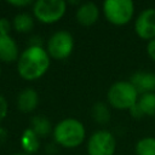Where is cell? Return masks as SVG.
I'll list each match as a JSON object with an SVG mask.
<instances>
[{
  "instance_id": "1",
  "label": "cell",
  "mask_w": 155,
  "mask_h": 155,
  "mask_svg": "<svg viewBox=\"0 0 155 155\" xmlns=\"http://www.w3.org/2000/svg\"><path fill=\"white\" fill-rule=\"evenodd\" d=\"M50 67V56L42 46H29L18 57L17 70L28 81L40 79Z\"/></svg>"
},
{
  "instance_id": "2",
  "label": "cell",
  "mask_w": 155,
  "mask_h": 155,
  "mask_svg": "<svg viewBox=\"0 0 155 155\" xmlns=\"http://www.w3.org/2000/svg\"><path fill=\"white\" fill-rule=\"evenodd\" d=\"M86 136L84 125L76 119H64L59 121L53 128V138L57 144L64 148L79 147Z\"/></svg>"
},
{
  "instance_id": "3",
  "label": "cell",
  "mask_w": 155,
  "mask_h": 155,
  "mask_svg": "<svg viewBox=\"0 0 155 155\" xmlns=\"http://www.w3.org/2000/svg\"><path fill=\"white\" fill-rule=\"evenodd\" d=\"M109 104L119 110L132 109L138 101V92L130 81H117L113 84L107 93Z\"/></svg>"
},
{
  "instance_id": "4",
  "label": "cell",
  "mask_w": 155,
  "mask_h": 155,
  "mask_svg": "<svg viewBox=\"0 0 155 155\" xmlns=\"http://www.w3.org/2000/svg\"><path fill=\"white\" fill-rule=\"evenodd\" d=\"M67 11V4L63 0H38L33 4L34 17L45 24L58 22Z\"/></svg>"
},
{
  "instance_id": "5",
  "label": "cell",
  "mask_w": 155,
  "mask_h": 155,
  "mask_svg": "<svg viewBox=\"0 0 155 155\" xmlns=\"http://www.w3.org/2000/svg\"><path fill=\"white\" fill-rule=\"evenodd\" d=\"M103 13L111 24L124 25L133 17L134 4L131 0H107L103 4Z\"/></svg>"
},
{
  "instance_id": "6",
  "label": "cell",
  "mask_w": 155,
  "mask_h": 155,
  "mask_svg": "<svg viewBox=\"0 0 155 155\" xmlns=\"http://www.w3.org/2000/svg\"><path fill=\"white\" fill-rule=\"evenodd\" d=\"M74 48L73 35L67 30H59L52 34L47 41V53L56 61L68 58Z\"/></svg>"
},
{
  "instance_id": "7",
  "label": "cell",
  "mask_w": 155,
  "mask_h": 155,
  "mask_svg": "<svg viewBox=\"0 0 155 155\" xmlns=\"http://www.w3.org/2000/svg\"><path fill=\"white\" fill-rule=\"evenodd\" d=\"M116 147L115 138L111 132L99 130L91 134L87 142L88 155H114Z\"/></svg>"
},
{
  "instance_id": "8",
  "label": "cell",
  "mask_w": 155,
  "mask_h": 155,
  "mask_svg": "<svg viewBox=\"0 0 155 155\" xmlns=\"http://www.w3.org/2000/svg\"><path fill=\"white\" fill-rule=\"evenodd\" d=\"M136 34L143 40L155 39V8L149 7L143 10L134 22Z\"/></svg>"
},
{
  "instance_id": "9",
  "label": "cell",
  "mask_w": 155,
  "mask_h": 155,
  "mask_svg": "<svg viewBox=\"0 0 155 155\" xmlns=\"http://www.w3.org/2000/svg\"><path fill=\"white\" fill-rule=\"evenodd\" d=\"M130 82L137 90L138 94L155 92V73L151 71H136L132 74Z\"/></svg>"
},
{
  "instance_id": "10",
  "label": "cell",
  "mask_w": 155,
  "mask_h": 155,
  "mask_svg": "<svg viewBox=\"0 0 155 155\" xmlns=\"http://www.w3.org/2000/svg\"><path fill=\"white\" fill-rule=\"evenodd\" d=\"M130 113L134 117H143L147 116H155V92L140 94L136 105L130 109Z\"/></svg>"
},
{
  "instance_id": "11",
  "label": "cell",
  "mask_w": 155,
  "mask_h": 155,
  "mask_svg": "<svg viewBox=\"0 0 155 155\" xmlns=\"http://www.w3.org/2000/svg\"><path fill=\"white\" fill-rule=\"evenodd\" d=\"M99 8L94 2H84L76 10V19L81 25L88 27L97 22Z\"/></svg>"
},
{
  "instance_id": "12",
  "label": "cell",
  "mask_w": 155,
  "mask_h": 155,
  "mask_svg": "<svg viewBox=\"0 0 155 155\" xmlns=\"http://www.w3.org/2000/svg\"><path fill=\"white\" fill-rule=\"evenodd\" d=\"M18 46L10 35H0V61L12 63L18 61Z\"/></svg>"
},
{
  "instance_id": "13",
  "label": "cell",
  "mask_w": 155,
  "mask_h": 155,
  "mask_svg": "<svg viewBox=\"0 0 155 155\" xmlns=\"http://www.w3.org/2000/svg\"><path fill=\"white\" fill-rule=\"evenodd\" d=\"M39 103L38 92L34 88H24L19 92L17 97V108L22 113H30L33 111Z\"/></svg>"
},
{
  "instance_id": "14",
  "label": "cell",
  "mask_w": 155,
  "mask_h": 155,
  "mask_svg": "<svg viewBox=\"0 0 155 155\" xmlns=\"http://www.w3.org/2000/svg\"><path fill=\"white\" fill-rule=\"evenodd\" d=\"M40 138L36 136V133L30 128H25L24 132L22 133V138H21V143H22V148L24 150L25 154H33L35 151H38L39 145H40Z\"/></svg>"
},
{
  "instance_id": "15",
  "label": "cell",
  "mask_w": 155,
  "mask_h": 155,
  "mask_svg": "<svg viewBox=\"0 0 155 155\" xmlns=\"http://www.w3.org/2000/svg\"><path fill=\"white\" fill-rule=\"evenodd\" d=\"M30 128L36 133V136L39 138L47 137L52 131L51 122L48 121L47 117H45L42 115H36L30 119Z\"/></svg>"
},
{
  "instance_id": "16",
  "label": "cell",
  "mask_w": 155,
  "mask_h": 155,
  "mask_svg": "<svg viewBox=\"0 0 155 155\" xmlns=\"http://www.w3.org/2000/svg\"><path fill=\"white\" fill-rule=\"evenodd\" d=\"M12 25L15 28L16 31L18 33H29L31 31L33 27H34V18L27 13V12H22L15 16Z\"/></svg>"
},
{
  "instance_id": "17",
  "label": "cell",
  "mask_w": 155,
  "mask_h": 155,
  "mask_svg": "<svg viewBox=\"0 0 155 155\" xmlns=\"http://www.w3.org/2000/svg\"><path fill=\"white\" fill-rule=\"evenodd\" d=\"M92 117L94 119L96 122L104 125L107 122H109L110 120V111L109 108L105 103L103 102H98L92 107Z\"/></svg>"
},
{
  "instance_id": "18",
  "label": "cell",
  "mask_w": 155,
  "mask_h": 155,
  "mask_svg": "<svg viewBox=\"0 0 155 155\" xmlns=\"http://www.w3.org/2000/svg\"><path fill=\"white\" fill-rule=\"evenodd\" d=\"M137 155H155V138L145 137L137 142L136 144Z\"/></svg>"
},
{
  "instance_id": "19",
  "label": "cell",
  "mask_w": 155,
  "mask_h": 155,
  "mask_svg": "<svg viewBox=\"0 0 155 155\" xmlns=\"http://www.w3.org/2000/svg\"><path fill=\"white\" fill-rule=\"evenodd\" d=\"M11 27L12 24L7 18H0V35H10Z\"/></svg>"
},
{
  "instance_id": "20",
  "label": "cell",
  "mask_w": 155,
  "mask_h": 155,
  "mask_svg": "<svg viewBox=\"0 0 155 155\" xmlns=\"http://www.w3.org/2000/svg\"><path fill=\"white\" fill-rule=\"evenodd\" d=\"M7 110H8L7 101L5 99V97H2V96L0 94V124H1V121L6 117V115H7Z\"/></svg>"
},
{
  "instance_id": "21",
  "label": "cell",
  "mask_w": 155,
  "mask_h": 155,
  "mask_svg": "<svg viewBox=\"0 0 155 155\" xmlns=\"http://www.w3.org/2000/svg\"><path fill=\"white\" fill-rule=\"evenodd\" d=\"M147 53L155 62V39H153V40H150L148 42V45H147Z\"/></svg>"
},
{
  "instance_id": "22",
  "label": "cell",
  "mask_w": 155,
  "mask_h": 155,
  "mask_svg": "<svg viewBox=\"0 0 155 155\" xmlns=\"http://www.w3.org/2000/svg\"><path fill=\"white\" fill-rule=\"evenodd\" d=\"M10 5H12V6H15V7H22V6H28V5H30V4H33L30 0H10V1H7Z\"/></svg>"
},
{
  "instance_id": "23",
  "label": "cell",
  "mask_w": 155,
  "mask_h": 155,
  "mask_svg": "<svg viewBox=\"0 0 155 155\" xmlns=\"http://www.w3.org/2000/svg\"><path fill=\"white\" fill-rule=\"evenodd\" d=\"M12 155H28L25 153H16V154H12Z\"/></svg>"
},
{
  "instance_id": "24",
  "label": "cell",
  "mask_w": 155,
  "mask_h": 155,
  "mask_svg": "<svg viewBox=\"0 0 155 155\" xmlns=\"http://www.w3.org/2000/svg\"><path fill=\"white\" fill-rule=\"evenodd\" d=\"M0 75H1V68H0Z\"/></svg>"
}]
</instances>
